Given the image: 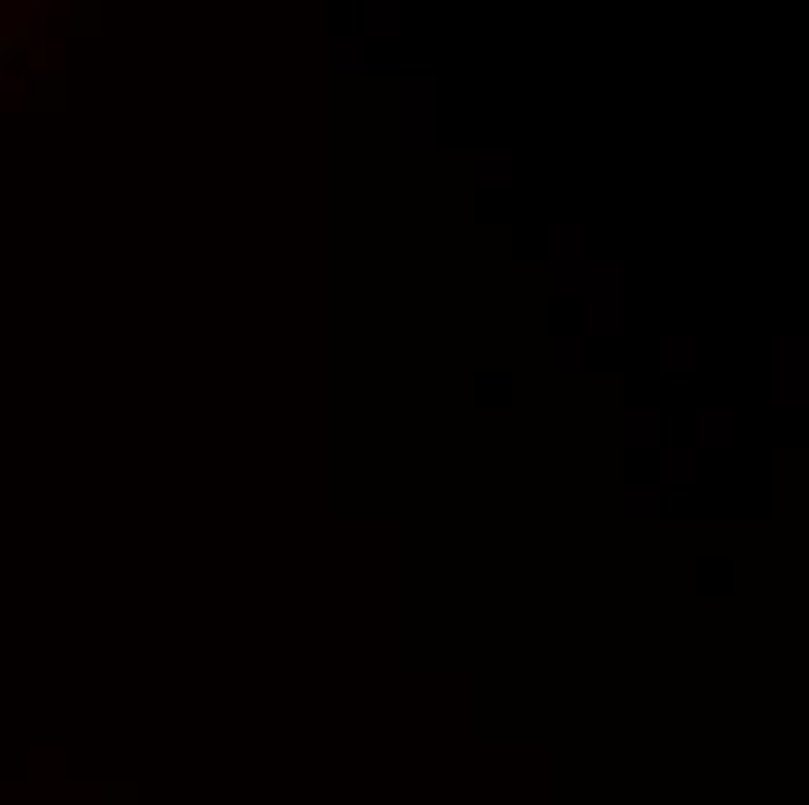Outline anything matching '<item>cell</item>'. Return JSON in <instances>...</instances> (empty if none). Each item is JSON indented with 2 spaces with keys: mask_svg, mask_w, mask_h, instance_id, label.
Returning <instances> with one entry per match:
<instances>
[{
  "mask_svg": "<svg viewBox=\"0 0 809 805\" xmlns=\"http://www.w3.org/2000/svg\"><path fill=\"white\" fill-rule=\"evenodd\" d=\"M103 796H107V805H140V800H135V796H140L135 787H107Z\"/></svg>",
  "mask_w": 809,
  "mask_h": 805,
  "instance_id": "obj_1",
  "label": "cell"
}]
</instances>
